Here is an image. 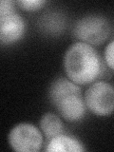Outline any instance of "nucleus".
Segmentation results:
<instances>
[{
  "mask_svg": "<svg viewBox=\"0 0 114 152\" xmlns=\"http://www.w3.org/2000/svg\"><path fill=\"white\" fill-rule=\"evenodd\" d=\"M66 76L78 86H89L102 77L104 61L91 45L77 41L69 47L63 58Z\"/></svg>",
  "mask_w": 114,
  "mask_h": 152,
  "instance_id": "f257e3e1",
  "label": "nucleus"
},
{
  "mask_svg": "<svg viewBox=\"0 0 114 152\" xmlns=\"http://www.w3.org/2000/svg\"><path fill=\"white\" fill-rule=\"evenodd\" d=\"M110 32L111 27L108 20L98 14H89L79 18L72 28V34L76 39L93 47L104 44Z\"/></svg>",
  "mask_w": 114,
  "mask_h": 152,
  "instance_id": "f03ea898",
  "label": "nucleus"
},
{
  "mask_svg": "<svg viewBox=\"0 0 114 152\" xmlns=\"http://www.w3.org/2000/svg\"><path fill=\"white\" fill-rule=\"evenodd\" d=\"M88 110L95 116L107 117L114 112V87L106 81H96L84 94Z\"/></svg>",
  "mask_w": 114,
  "mask_h": 152,
  "instance_id": "7ed1b4c3",
  "label": "nucleus"
},
{
  "mask_svg": "<svg viewBox=\"0 0 114 152\" xmlns=\"http://www.w3.org/2000/svg\"><path fill=\"white\" fill-rule=\"evenodd\" d=\"M8 141L11 148L16 152H37L44 144V135L35 126L21 123L11 129Z\"/></svg>",
  "mask_w": 114,
  "mask_h": 152,
  "instance_id": "20e7f679",
  "label": "nucleus"
},
{
  "mask_svg": "<svg viewBox=\"0 0 114 152\" xmlns=\"http://www.w3.org/2000/svg\"><path fill=\"white\" fill-rule=\"evenodd\" d=\"M26 21L20 13L14 11L0 15V42L2 45H12L25 35Z\"/></svg>",
  "mask_w": 114,
  "mask_h": 152,
  "instance_id": "39448f33",
  "label": "nucleus"
},
{
  "mask_svg": "<svg viewBox=\"0 0 114 152\" xmlns=\"http://www.w3.org/2000/svg\"><path fill=\"white\" fill-rule=\"evenodd\" d=\"M59 115L68 122H78L88 111L83 94H72L64 98L55 106Z\"/></svg>",
  "mask_w": 114,
  "mask_h": 152,
  "instance_id": "423d86ee",
  "label": "nucleus"
},
{
  "mask_svg": "<svg viewBox=\"0 0 114 152\" xmlns=\"http://www.w3.org/2000/svg\"><path fill=\"white\" fill-rule=\"evenodd\" d=\"M72 94H82L80 86L75 84L68 77L57 78L52 82L49 88L48 96L52 106H56L61 100Z\"/></svg>",
  "mask_w": 114,
  "mask_h": 152,
  "instance_id": "0eeeda50",
  "label": "nucleus"
},
{
  "mask_svg": "<svg viewBox=\"0 0 114 152\" xmlns=\"http://www.w3.org/2000/svg\"><path fill=\"white\" fill-rule=\"evenodd\" d=\"M45 150L48 152H82L86 148L83 142L77 138L62 133L47 142Z\"/></svg>",
  "mask_w": 114,
  "mask_h": 152,
  "instance_id": "6e6552de",
  "label": "nucleus"
},
{
  "mask_svg": "<svg viewBox=\"0 0 114 152\" xmlns=\"http://www.w3.org/2000/svg\"><path fill=\"white\" fill-rule=\"evenodd\" d=\"M39 128L46 138V141L49 142L55 136L64 133V123L57 114L47 112L40 119Z\"/></svg>",
  "mask_w": 114,
  "mask_h": 152,
  "instance_id": "1a4fd4ad",
  "label": "nucleus"
},
{
  "mask_svg": "<svg viewBox=\"0 0 114 152\" xmlns=\"http://www.w3.org/2000/svg\"><path fill=\"white\" fill-rule=\"evenodd\" d=\"M41 25L44 30L49 31L50 33L59 32L63 30L64 27V19L60 14H57L55 12H50L47 14L42 18Z\"/></svg>",
  "mask_w": 114,
  "mask_h": 152,
  "instance_id": "9d476101",
  "label": "nucleus"
},
{
  "mask_svg": "<svg viewBox=\"0 0 114 152\" xmlns=\"http://www.w3.org/2000/svg\"><path fill=\"white\" fill-rule=\"evenodd\" d=\"M15 5L25 12H37L47 4L45 0H16Z\"/></svg>",
  "mask_w": 114,
  "mask_h": 152,
  "instance_id": "9b49d317",
  "label": "nucleus"
},
{
  "mask_svg": "<svg viewBox=\"0 0 114 152\" xmlns=\"http://www.w3.org/2000/svg\"><path fill=\"white\" fill-rule=\"evenodd\" d=\"M104 61L109 69L114 70V40L109 42L104 48Z\"/></svg>",
  "mask_w": 114,
  "mask_h": 152,
  "instance_id": "f8f14e48",
  "label": "nucleus"
},
{
  "mask_svg": "<svg viewBox=\"0 0 114 152\" xmlns=\"http://www.w3.org/2000/svg\"><path fill=\"white\" fill-rule=\"evenodd\" d=\"M15 6L16 5L14 1H11V0H2V1L0 2V15H3V14H7V13L16 11Z\"/></svg>",
  "mask_w": 114,
  "mask_h": 152,
  "instance_id": "ddd939ff",
  "label": "nucleus"
}]
</instances>
